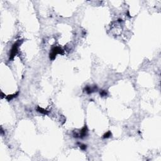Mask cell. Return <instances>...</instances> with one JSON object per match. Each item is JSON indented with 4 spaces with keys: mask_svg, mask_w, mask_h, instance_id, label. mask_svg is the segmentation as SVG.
<instances>
[{
    "mask_svg": "<svg viewBox=\"0 0 161 161\" xmlns=\"http://www.w3.org/2000/svg\"><path fill=\"white\" fill-rule=\"evenodd\" d=\"M84 92H86L87 94L90 95L91 93H94V92H96L98 91V87L96 86H94L93 87H91V86H86L83 90Z\"/></svg>",
    "mask_w": 161,
    "mask_h": 161,
    "instance_id": "4",
    "label": "cell"
},
{
    "mask_svg": "<svg viewBox=\"0 0 161 161\" xmlns=\"http://www.w3.org/2000/svg\"><path fill=\"white\" fill-rule=\"evenodd\" d=\"M111 136H112V133H111V132L110 131H108V132H106L103 135V138L105 139V138H109V137H111Z\"/></svg>",
    "mask_w": 161,
    "mask_h": 161,
    "instance_id": "7",
    "label": "cell"
},
{
    "mask_svg": "<svg viewBox=\"0 0 161 161\" xmlns=\"http://www.w3.org/2000/svg\"><path fill=\"white\" fill-rule=\"evenodd\" d=\"M99 95L101 97L104 96H108V92L105 90H101L100 92H99Z\"/></svg>",
    "mask_w": 161,
    "mask_h": 161,
    "instance_id": "8",
    "label": "cell"
},
{
    "mask_svg": "<svg viewBox=\"0 0 161 161\" xmlns=\"http://www.w3.org/2000/svg\"><path fill=\"white\" fill-rule=\"evenodd\" d=\"M64 50L61 47L57 46L54 47H52V48L51 49V52L49 54V58H50V60L54 61V59H56L57 54L62 55V54H64Z\"/></svg>",
    "mask_w": 161,
    "mask_h": 161,
    "instance_id": "2",
    "label": "cell"
},
{
    "mask_svg": "<svg viewBox=\"0 0 161 161\" xmlns=\"http://www.w3.org/2000/svg\"><path fill=\"white\" fill-rule=\"evenodd\" d=\"M19 93H20L19 91H17L16 93H14V94L8 95V96H6L5 97L6 99L8 101H11L14 98H16V97H18V96L19 95Z\"/></svg>",
    "mask_w": 161,
    "mask_h": 161,
    "instance_id": "6",
    "label": "cell"
},
{
    "mask_svg": "<svg viewBox=\"0 0 161 161\" xmlns=\"http://www.w3.org/2000/svg\"><path fill=\"white\" fill-rule=\"evenodd\" d=\"M23 42V40H18L15 43L13 44L12 47H11L10 52H9V61H11L14 59V57L16 56V54H18V47H20Z\"/></svg>",
    "mask_w": 161,
    "mask_h": 161,
    "instance_id": "1",
    "label": "cell"
},
{
    "mask_svg": "<svg viewBox=\"0 0 161 161\" xmlns=\"http://www.w3.org/2000/svg\"><path fill=\"white\" fill-rule=\"evenodd\" d=\"M1 98H5V94H4L3 93V92H1Z\"/></svg>",
    "mask_w": 161,
    "mask_h": 161,
    "instance_id": "10",
    "label": "cell"
},
{
    "mask_svg": "<svg viewBox=\"0 0 161 161\" xmlns=\"http://www.w3.org/2000/svg\"><path fill=\"white\" fill-rule=\"evenodd\" d=\"M36 110H37V111H38V113H41V114H43V115H48V113H49V112H50V111H48V110L44 109V108H43L40 107V106H38L37 107V108H36Z\"/></svg>",
    "mask_w": 161,
    "mask_h": 161,
    "instance_id": "5",
    "label": "cell"
},
{
    "mask_svg": "<svg viewBox=\"0 0 161 161\" xmlns=\"http://www.w3.org/2000/svg\"><path fill=\"white\" fill-rule=\"evenodd\" d=\"M118 22H122V19H120V18H119V19H118Z\"/></svg>",
    "mask_w": 161,
    "mask_h": 161,
    "instance_id": "11",
    "label": "cell"
},
{
    "mask_svg": "<svg viewBox=\"0 0 161 161\" xmlns=\"http://www.w3.org/2000/svg\"><path fill=\"white\" fill-rule=\"evenodd\" d=\"M78 144H79V147H80V149L82 150H86L87 149V145H85V144H83V143H80L78 142Z\"/></svg>",
    "mask_w": 161,
    "mask_h": 161,
    "instance_id": "9",
    "label": "cell"
},
{
    "mask_svg": "<svg viewBox=\"0 0 161 161\" xmlns=\"http://www.w3.org/2000/svg\"><path fill=\"white\" fill-rule=\"evenodd\" d=\"M88 133V127L86 125H84L82 127V129L79 131V132H74L73 137L74 138H84L86 137H87Z\"/></svg>",
    "mask_w": 161,
    "mask_h": 161,
    "instance_id": "3",
    "label": "cell"
}]
</instances>
